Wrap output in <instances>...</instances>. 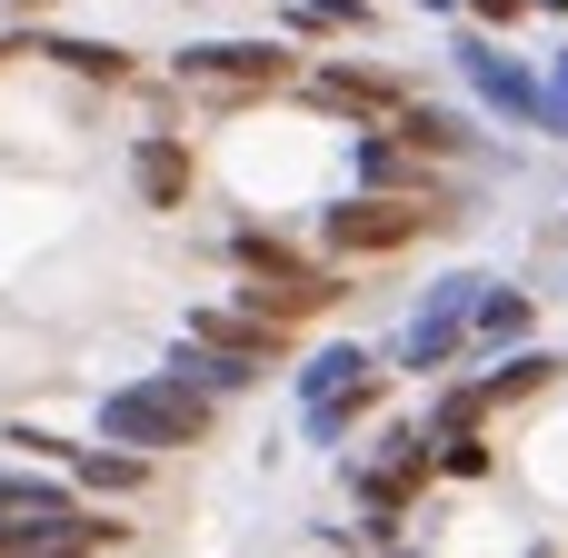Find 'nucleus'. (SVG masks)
I'll return each mask as SVG.
<instances>
[{
    "label": "nucleus",
    "instance_id": "1",
    "mask_svg": "<svg viewBox=\"0 0 568 558\" xmlns=\"http://www.w3.org/2000/svg\"><path fill=\"white\" fill-rule=\"evenodd\" d=\"M100 429L140 459V449H190L200 429H210V399L190 389V379H150V389H110L100 399Z\"/></svg>",
    "mask_w": 568,
    "mask_h": 558
},
{
    "label": "nucleus",
    "instance_id": "2",
    "mask_svg": "<svg viewBox=\"0 0 568 558\" xmlns=\"http://www.w3.org/2000/svg\"><path fill=\"white\" fill-rule=\"evenodd\" d=\"M429 220H449L439 200H409V190H369V200H339L320 230H329V250H349V260H379V250H409Z\"/></svg>",
    "mask_w": 568,
    "mask_h": 558
},
{
    "label": "nucleus",
    "instance_id": "3",
    "mask_svg": "<svg viewBox=\"0 0 568 558\" xmlns=\"http://www.w3.org/2000/svg\"><path fill=\"white\" fill-rule=\"evenodd\" d=\"M290 80V50H260V40H200L180 50V90H210V100H260Z\"/></svg>",
    "mask_w": 568,
    "mask_h": 558
},
{
    "label": "nucleus",
    "instance_id": "4",
    "mask_svg": "<svg viewBox=\"0 0 568 558\" xmlns=\"http://www.w3.org/2000/svg\"><path fill=\"white\" fill-rule=\"evenodd\" d=\"M190 180H200V160H190L180 130H140V140H130V190H140L150 210H180Z\"/></svg>",
    "mask_w": 568,
    "mask_h": 558
},
{
    "label": "nucleus",
    "instance_id": "5",
    "mask_svg": "<svg viewBox=\"0 0 568 558\" xmlns=\"http://www.w3.org/2000/svg\"><path fill=\"white\" fill-rule=\"evenodd\" d=\"M310 90H320V100H329V110H359V120H379V110H389V120H399V110H409V90H399V80H389V70H320V80H310Z\"/></svg>",
    "mask_w": 568,
    "mask_h": 558
},
{
    "label": "nucleus",
    "instance_id": "6",
    "mask_svg": "<svg viewBox=\"0 0 568 558\" xmlns=\"http://www.w3.org/2000/svg\"><path fill=\"white\" fill-rule=\"evenodd\" d=\"M10 50H50L60 70H80V80H130V50H110V40H10Z\"/></svg>",
    "mask_w": 568,
    "mask_h": 558
},
{
    "label": "nucleus",
    "instance_id": "7",
    "mask_svg": "<svg viewBox=\"0 0 568 558\" xmlns=\"http://www.w3.org/2000/svg\"><path fill=\"white\" fill-rule=\"evenodd\" d=\"M70 459H80L90 489H140L150 479V459H130V449H70Z\"/></svg>",
    "mask_w": 568,
    "mask_h": 558
},
{
    "label": "nucleus",
    "instance_id": "8",
    "mask_svg": "<svg viewBox=\"0 0 568 558\" xmlns=\"http://www.w3.org/2000/svg\"><path fill=\"white\" fill-rule=\"evenodd\" d=\"M479 10H489V20H519V10H529V0H479Z\"/></svg>",
    "mask_w": 568,
    "mask_h": 558
},
{
    "label": "nucleus",
    "instance_id": "9",
    "mask_svg": "<svg viewBox=\"0 0 568 558\" xmlns=\"http://www.w3.org/2000/svg\"><path fill=\"white\" fill-rule=\"evenodd\" d=\"M20 10H50V0H20Z\"/></svg>",
    "mask_w": 568,
    "mask_h": 558
}]
</instances>
